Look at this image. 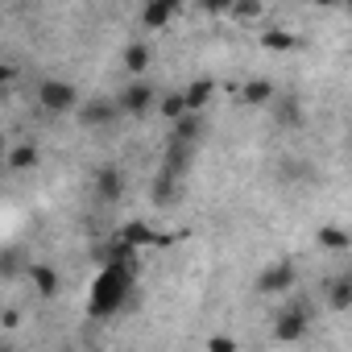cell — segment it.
<instances>
[{
	"mask_svg": "<svg viewBox=\"0 0 352 352\" xmlns=\"http://www.w3.org/2000/svg\"><path fill=\"white\" fill-rule=\"evenodd\" d=\"M133 278H137L133 265H104V270L96 274L91 290H87V315H91V319L116 315V311L129 302V294H133Z\"/></svg>",
	"mask_w": 352,
	"mask_h": 352,
	"instance_id": "1",
	"label": "cell"
},
{
	"mask_svg": "<svg viewBox=\"0 0 352 352\" xmlns=\"http://www.w3.org/2000/svg\"><path fill=\"white\" fill-rule=\"evenodd\" d=\"M38 104L54 116H67V112H79V87L67 83V79H42L38 83Z\"/></svg>",
	"mask_w": 352,
	"mask_h": 352,
	"instance_id": "2",
	"label": "cell"
},
{
	"mask_svg": "<svg viewBox=\"0 0 352 352\" xmlns=\"http://www.w3.org/2000/svg\"><path fill=\"white\" fill-rule=\"evenodd\" d=\"M307 327H311V311L294 298V302H286L282 311H278V319H274V336L282 340V344H294V340H302L307 336Z\"/></svg>",
	"mask_w": 352,
	"mask_h": 352,
	"instance_id": "3",
	"label": "cell"
},
{
	"mask_svg": "<svg viewBox=\"0 0 352 352\" xmlns=\"http://www.w3.org/2000/svg\"><path fill=\"white\" fill-rule=\"evenodd\" d=\"M294 282H298L294 265H290V261H274V265L261 270L257 290H261V294H286V290H294Z\"/></svg>",
	"mask_w": 352,
	"mask_h": 352,
	"instance_id": "4",
	"label": "cell"
},
{
	"mask_svg": "<svg viewBox=\"0 0 352 352\" xmlns=\"http://www.w3.org/2000/svg\"><path fill=\"white\" fill-rule=\"evenodd\" d=\"M153 100H157V91H153L149 83H141V79H137V83H129V87L116 96V108H120L124 116H141V112H149V108H153Z\"/></svg>",
	"mask_w": 352,
	"mask_h": 352,
	"instance_id": "5",
	"label": "cell"
},
{
	"mask_svg": "<svg viewBox=\"0 0 352 352\" xmlns=\"http://www.w3.org/2000/svg\"><path fill=\"white\" fill-rule=\"evenodd\" d=\"M91 187H96V199H100V204H120V191H124L120 170H116V166H96Z\"/></svg>",
	"mask_w": 352,
	"mask_h": 352,
	"instance_id": "6",
	"label": "cell"
},
{
	"mask_svg": "<svg viewBox=\"0 0 352 352\" xmlns=\"http://www.w3.org/2000/svg\"><path fill=\"white\" fill-rule=\"evenodd\" d=\"M199 145H183V141H166V157H162V170H170L174 179H183L191 170V157H195Z\"/></svg>",
	"mask_w": 352,
	"mask_h": 352,
	"instance_id": "7",
	"label": "cell"
},
{
	"mask_svg": "<svg viewBox=\"0 0 352 352\" xmlns=\"http://www.w3.org/2000/svg\"><path fill=\"white\" fill-rule=\"evenodd\" d=\"M116 116H120L116 100H87V104H79V120H83L87 129H96V124H112Z\"/></svg>",
	"mask_w": 352,
	"mask_h": 352,
	"instance_id": "8",
	"label": "cell"
},
{
	"mask_svg": "<svg viewBox=\"0 0 352 352\" xmlns=\"http://www.w3.org/2000/svg\"><path fill=\"white\" fill-rule=\"evenodd\" d=\"M274 120L282 124V129H298L302 120H307V112H302V104H298V96H274Z\"/></svg>",
	"mask_w": 352,
	"mask_h": 352,
	"instance_id": "9",
	"label": "cell"
},
{
	"mask_svg": "<svg viewBox=\"0 0 352 352\" xmlns=\"http://www.w3.org/2000/svg\"><path fill=\"white\" fill-rule=\"evenodd\" d=\"M174 13H179V5H174V0H149V5L141 9V25H145V30H162V25L174 21Z\"/></svg>",
	"mask_w": 352,
	"mask_h": 352,
	"instance_id": "10",
	"label": "cell"
},
{
	"mask_svg": "<svg viewBox=\"0 0 352 352\" xmlns=\"http://www.w3.org/2000/svg\"><path fill=\"white\" fill-rule=\"evenodd\" d=\"M323 294H327V307H331V311H348V307H352V278H348V274L327 278Z\"/></svg>",
	"mask_w": 352,
	"mask_h": 352,
	"instance_id": "11",
	"label": "cell"
},
{
	"mask_svg": "<svg viewBox=\"0 0 352 352\" xmlns=\"http://www.w3.org/2000/svg\"><path fill=\"white\" fill-rule=\"evenodd\" d=\"M30 282L38 286L42 298H54V294H58V274H54V265H46V261H34V265H30Z\"/></svg>",
	"mask_w": 352,
	"mask_h": 352,
	"instance_id": "12",
	"label": "cell"
},
{
	"mask_svg": "<svg viewBox=\"0 0 352 352\" xmlns=\"http://www.w3.org/2000/svg\"><path fill=\"white\" fill-rule=\"evenodd\" d=\"M199 137H204V116L199 112H187L170 133V141H183V145H199Z\"/></svg>",
	"mask_w": 352,
	"mask_h": 352,
	"instance_id": "13",
	"label": "cell"
},
{
	"mask_svg": "<svg viewBox=\"0 0 352 352\" xmlns=\"http://www.w3.org/2000/svg\"><path fill=\"white\" fill-rule=\"evenodd\" d=\"M157 108H162V116L170 120V124H179L191 108H187V91H166L162 100H157Z\"/></svg>",
	"mask_w": 352,
	"mask_h": 352,
	"instance_id": "14",
	"label": "cell"
},
{
	"mask_svg": "<svg viewBox=\"0 0 352 352\" xmlns=\"http://www.w3.org/2000/svg\"><path fill=\"white\" fill-rule=\"evenodd\" d=\"M116 236H120V241H129L133 249H137V245H162V236H157V232H153L149 224H141V220H133V224H124V228H120Z\"/></svg>",
	"mask_w": 352,
	"mask_h": 352,
	"instance_id": "15",
	"label": "cell"
},
{
	"mask_svg": "<svg viewBox=\"0 0 352 352\" xmlns=\"http://www.w3.org/2000/svg\"><path fill=\"white\" fill-rule=\"evenodd\" d=\"M274 96H278V91H274L270 79H249V83L241 87V100H245V104H274Z\"/></svg>",
	"mask_w": 352,
	"mask_h": 352,
	"instance_id": "16",
	"label": "cell"
},
{
	"mask_svg": "<svg viewBox=\"0 0 352 352\" xmlns=\"http://www.w3.org/2000/svg\"><path fill=\"white\" fill-rule=\"evenodd\" d=\"M34 166H38V145L25 141V145H13V149H9V170H13V174L34 170Z\"/></svg>",
	"mask_w": 352,
	"mask_h": 352,
	"instance_id": "17",
	"label": "cell"
},
{
	"mask_svg": "<svg viewBox=\"0 0 352 352\" xmlns=\"http://www.w3.org/2000/svg\"><path fill=\"white\" fill-rule=\"evenodd\" d=\"M174 191H179V179H174L170 170H157V179H153V204H174Z\"/></svg>",
	"mask_w": 352,
	"mask_h": 352,
	"instance_id": "18",
	"label": "cell"
},
{
	"mask_svg": "<svg viewBox=\"0 0 352 352\" xmlns=\"http://www.w3.org/2000/svg\"><path fill=\"white\" fill-rule=\"evenodd\" d=\"M124 67H129V75H141V71L149 67V46H145V42H129V50H124Z\"/></svg>",
	"mask_w": 352,
	"mask_h": 352,
	"instance_id": "19",
	"label": "cell"
},
{
	"mask_svg": "<svg viewBox=\"0 0 352 352\" xmlns=\"http://www.w3.org/2000/svg\"><path fill=\"white\" fill-rule=\"evenodd\" d=\"M212 91H216V83H212V79H195V83L187 87V108H191V112H199V108L212 100Z\"/></svg>",
	"mask_w": 352,
	"mask_h": 352,
	"instance_id": "20",
	"label": "cell"
},
{
	"mask_svg": "<svg viewBox=\"0 0 352 352\" xmlns=\"http://www.w3.org/2000/svg\"><path fill=\"white\" fill-rule=\"evenodd\" d=\"M261 46H265V50H294L298 38L286 34V30H270V34H261Z\"/></svg>",
	"mask_w": 352,
	"mask_h": 352,
	"instance_id": "21",
	"label": "cell"
},
{
	"mask_svg": "<svg viewBox=\"0 0 352 352\" xmlns=\"http://www.w3.org/2000/svg\"><path fill=\"white\" fill-rule=\"evenodd\" d=\"M319 245H323V249H348L352 236H348L344 228H331V224H327V228H319Z\"/></svg>",
	"mask_w": 352,
	"mask_h": 352,
	"instance_id": "22",
	"label": "cell"
},
{
	"mask_svg": "<svg viewBox=\"0 0 352 352\" xmlns=\"http://www.w3.org/2000/svg\"><path fill=\"white\" fill-rule=\"evenodd\" d=\"M228 13H232V17H241V21H249V17H257V13H261V5L245 0V5H228Z\"/></svg>",
	"mask_w": 352,
	"mask_h": 352,
	"instance_id": "23",
	"label": "cell"
},
{
	"mask_svg": "<svg viewBox=\"0 0 352 352\" xmlns=\"http://www.w3.org/2000/svg\"><path fill=\"white\" fill-rule=\"evenodd\" d=\"M208 352H236V340H228V336H212V340H208Z\"/></svg>",
	"mask_w": 352,
	"mask_h": 352,
	"instance_id": "24",
	"label": "cell"
},
{
	"mask_svg": "<svg viewBox=\"0 0 352 352\" xmlns=\"http://www.w3.org/2000/svg\"><path fill=\"white\" fill-rule=\"evenodd\" d=\"M5 274H9V278H13V274H17V253H13V249H9V253H5Z\"/></svg>",
	"mask_w": 352,
	"mask_h": 352,
	"instance_id": "25",
	"label": "cell"
},
{
	"mask_svg": "<svg viewBox=\"0 0 352 352\" xmlns=\"http://www.w3.org/2000/svg\"><path fill=\"white\" fill-rule=\"evenodd\" d=\"M348 278H352V270H348Z\"/></svg>",
	"mask_w": 352,
	"mask_h": 352,
	"instance_id": "26",
	"label": "cell"
}]
</instances>
